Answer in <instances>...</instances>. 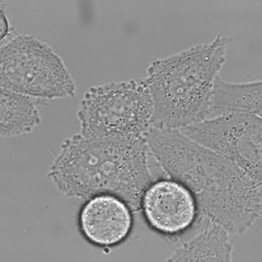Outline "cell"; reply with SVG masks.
<instances>
[{
	"mask_svg": "<svg viewBox=\"0 0 262 262\" xmlns=\"http://www.w3.org/2000/svg\"><path fill=\"white\" fill-rule=\"evenodd\" d=\"M36 98L0 87V134L13 137L30 133L42 122Z\"/></svg>",
	"mask_w": 262,
	"mask_h": 262,
	"instance_id": "11",
	"label": "cell"
},
{
	"mask_svg": "<svg viewBox=\"0 0 262 262\" xmlns=\"http://www.w3.org/2000/svg\"><path fill=\"white\" fill-rule=\"evenodd\" d=\"M229 40H213L151 61L144 78L154 115L151 128L181 130L206 119L214 82L226 60Z\"/></svg>",
	"mask_w": 262,
	"mask_h": 262,
	"instance_id": "3",
	"label": "cell"
},
{
	"mask_svg": "<svg viewBox=\"0 0 262 262\" xmlns=\"http://www.w3.org/2000/svg\"><path fill=\"white\" fill-rule=\"evenodd\" d=\"M230 114H248L262 118V82L260 80L231 83L220 76L216 78L206 119Z\"/></svg>",
	"mask_w": 262,
	"mask_h": 262,
	"instance_id": "9",
	"label": "cell"
},
{
	"mask_svg": "<svg viewBox=\"0 0 262 262\" xmlns=\"http://www.w3.org/2000/svg\"><path fill=\"white\" fill-rule=\"evenodd\" d=\"M154 104L144 78L92 86L84 93L77 117L86 137L145 136Z\"/></svg>",
	"mask_w": 262,
	"mask_h": 262,
	"instance_id": "5",
	"label": "cell"
},
{
	"mask_svg": "<svg viewBox=\"0 0 262 262\" xmlns=\"http://www.w3.org/2000/svg\"><path fill=\"white\" fill-rule=\"evenodd\" d=\"M229 234L223 226L208 220L205 229L181 243L167 261H231L233 248Z\"/></svg>",
	"mask_w": 262,
	"mask_h": 262,
	"instance_id": "10",
	"label": "cell"
},
{
	"mask_svg": "<svg viewBox=\"0 0 262 262\" xmlns=\"http://www.w3.org/2000/svg\"><path fill=\"white\" fill-rule=\"evenodd\" d=\"M146 139L165 174L191 192L206 219L242 234L261 217L262 181L180 130L151 128Z\"/></svg>",
	"mask_w": 262,
	"mask_h": 262,
	"instance_id": "1",
	"label": "cell"
},
{
	"mask_svg": "<svg viewBox=\"0 0 262 262\" xmlns=\"http://www.w3.org/2000/svg\"><path fill=\"white\" fill-rule=\"evenodd\" d=\"M140 206L148 226L166 237L187 231L200 213L191 192L169 176L159 177L147 186Z\"/></svg>",
	"mask_w": 262,
	"mask_h": 262,
	"instance_id": "7",
	"label": "cell"
},
{
	"mask_svg": "<svg viewBox=\"0 0 262 262\" xmlns=\"http://www.w3.org/2000/svg\"><path fill=\"white\" fill-rule=\"evenodd\" d=\"M0 87L48 100L74 97L77 90L63 59L49 44L14 33L1 40Z\"/></svg>",
	"mask_w": 262,
	"mask_h": 262,
	"instance_id": "4",
	"label": "cell"
},
{
	"mask_svg": "<svg viewBox=\"0 0 262 262\" xmlns=\"http://www.w3.org/2000/svg\"><path fill=\"white\" fill-rule=\"evenodd\" d=\"M180 131L262 181L261 117L248 114L224 115L203 120Z\"/></svg>",
	"mask_w": 262,
	"mask_h": 262,
	"instance_id": "6",
	"label": "cell"
},
{
	"mask_svg": "<svg viewBox=\"0 0 262 262\" xmlns=\"http://www.w3.org/2000/svg\"><path fill=\"white\" fill-rule=\"evenodd\" d=\"M151 157L146 135L92 138L77 133L62 141L47 176L66 196L87 201L111 194L140 211L144 190L157 179Z\"/></svg>",
	"mask_w": 262,
	"mask_h": 262,
	"instance_id": "2",
	"label": "cell"
},
{
	"mask_svg": "<svg viewBox=\"0 0 262 262\" xmlns=\"http://www.w3.org/2000/svg\"><path fill=\"white\" fill-rule=\"evenodd\" d=\"M0 25H1V33H0V40H4L8 36H10L13 32L10 29L8 18L6 16L5 9L2 5H0Z\"/></svg>",
	"mask_w": 262,
	"mask_h": 262,
	"instance_id": "12",
	"label": "cell"
},
{
	"mask_svg": "<svg viewBox=\"0 0 262 262\" xmlns=\"http://www.w3.org/2000/svg\"><path fill=\"white\" fill-rule=\"evenodd\" d=\"M85 202L79 214V228L89 243L103 248L115 247L129 236L133 226L132 210L124 201L101 194Z\"/></svg>",
	"mask_w": 262,
	"mask_h": 262,
	"instance_id": "8",
	"label": "cell"
}]
</instances>
